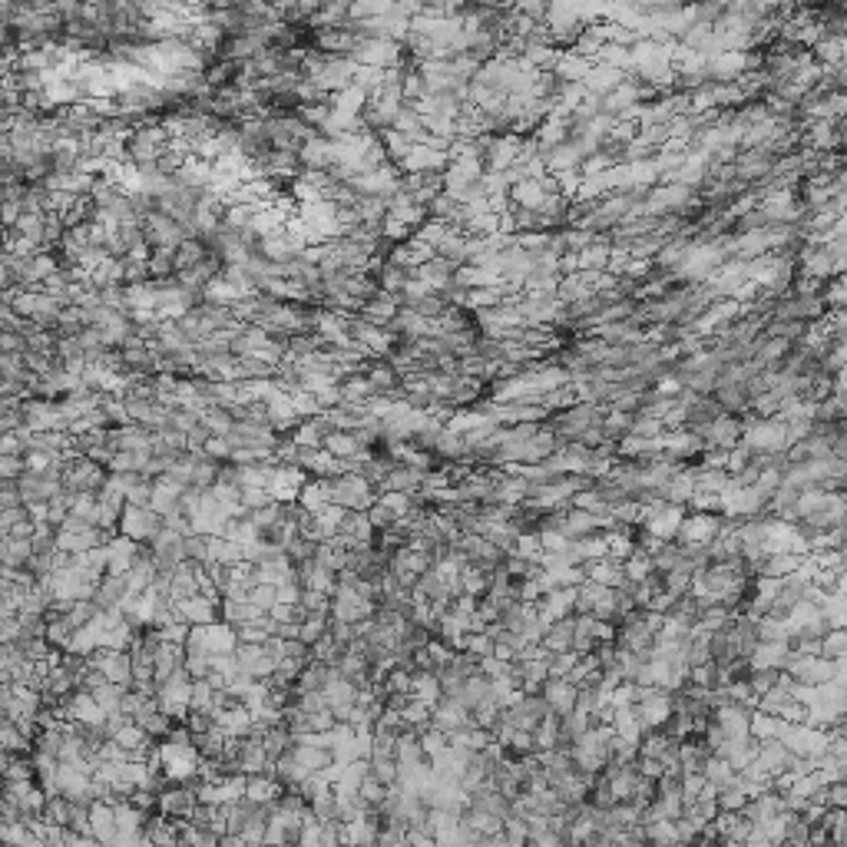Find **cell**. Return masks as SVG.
<instances>
[{
  "mask_svg": "<svg viewBox=\"0 0 847 847\" xmlns=\"http://www.w3.org/2000/svg\"><path fill=\"white\" fill-rule=\"evenodd\" d=\"M163 526H166V517L159 510H152V507H136V503H126L123 520H120V533L133 536L136 543H152V540L163 533Z\"/></svg>",
  "mask_w": 847,
  "mask_h": 847,
  "instance_id": "1",
  "label": "cell"
},
{
  "mask_svg": "<svg viewBox=\"0 0 847 847\" xmlns=\"http://www.w3.org/2000/svg\"><path fill=\"white\" fill-rule=\"evenodd\" d=\"M351 56H355L358 64L378 66V70H394V66L404 64L401 44H398V40H388V37H361Z\"/></svg>",
  "mask_w": 847,
  "mask_h": 847,
  "instance_id": "2",
  "label": "cell"
},
{
  "mask_svg": "<svg viewBox=\"0 0 847 847\" xmlns=\"http://www.w3.org/2000/svg\"><path fill=\"white\" fill-rule=\"evenodd\" d=\"M450 166V152L434 146V142H414V150L404 156L398 169L401 173H444Z\"/></svg>",
  "mask_w": 847,
  "mask_h": 847,
  "instance_id": "3",
  "label": "cell"
},
{
  "mask_svg": "<svg viewBox=\"0 0 847 847\" xmlns=\"http://www.w3.org/2000/svg\"><path fill=\"white\" fill-rule=\"evenodd\" d=\"M222 599H209L202 593L189 599H175V609H179V620L189 622V626H206V622L222 620V609H218Z\"/></svg>",
  "mask_w": 847,
  "mask_h": 847,
  "instance_id": "4",
  "label": "cell"
},
{
  "mask_svg": "<svg viewBox=\"0 0 847 847\" xmlns=\"http://www.w3.org/2000/svg\"><path fill=\"white\" fill-rule=\"evenodd\" d=\"M136 556H140V543L126 533H116L107 543V573L126 576L136 563Z\"/></svg>",
  "mask_w": 847,
  "mask_h": 847,
  "instance_id": "5",
  "label": "cell"
},
{
  "mask_svg": "<svg viewBox=\"0 0 847 847\" xmlns=\"http://www.w3.org/2000/svg\"><path fill=\"white\" fill-rule=\"evenodd\" d=\"M298 159H302L304 169H331V163H335V142H331V136L315 133L298 150Z\"/></svg>",
  "mask_w": 847,
  "mask_h": 847,
  "instance_id": "6",
  "label": "cell"
},
{
  "mask_svg": "<svg viewBox=\"0 0 847 847\" xmlns=\"http://www.w3.org/2000/svg\"><path fill=\"white\" fill-rule=\"evenodd\" d=\"M173 599H189V596H196L199 589H202V563H196V560H183V563L175 566L173 573Z\"/></svg>",
  "mask_w": 847,
  "mask_h": 847,
  "instance_id": "7",
  "label": "cell"
},
{
  "mask_svg": "<svg viewBox=\"0 0 847 847\" xmlns=\"http://www.w3.org/2000/svg\"><path fill=\"white\" fill-rule=\"evenodd\" d=\"M398 312H401V298L394 292H384L381 288L374 298H368L364 302V308H361V315L368 318V321H374V325H381V328H388L398 318Z\"/></svg>",
  "mask_w": 847,
  "mask_h": 847,
  "instance_id": "8",
  "label": "cell"
},
{
  "mask_svg": "<svg viewBox=\"0 0 847 847\" xmlns=\"http://www.w3.org/2000/svg\"><path fill=\"white\" fill-rule=\"evenodd\" d=\"M90 821H93V834L99 837V844H116V837H120V821H116V804H109V801H93V811H90Z\"/></svg>",
  "mask_w": 847,
  "mask_h": 847,
  "instance_id": "9",
  "label": "cell"
},
{
  "mask_svg": "<svg viewBox=\"0 0 847 847\" xmlns=\"http://www.w3.org/2000/svg\"><path fill=\"white\" fill-rule=\"evenodd\" d=\"M126 596H130V583H126V576L107 573L103 579H99L97 593H93V603H97L99 609H109V606H123Z\"/></svg>",
  "mask_w": 847,
  "mask_h": 847,
  "instance_id": "10",
  "label": "cell"
},
{
  "mask_svg": "<svg viewBox=\"0 0 847 847\" xmlns=\"http://www.w3.org/2000/svg\"><path fill=\"white\" fill-rule=\"evenodd\" d=\"M298 503H302L308 513H321L328 510L335 500H331V483H328V477H315L308 480L302 487V493H298Z\"/></svg>",
  "mask_w": 847,
  "mask_h": 847,
  "instance_id": "11",
  "label": "cell"
},
{
  "mask_svg": "<svg viewBox=\"0 0 847 847\" xmlns=\"http://www.w3.org/2000/svg\"><path fill=\"white\" fill-rule=\"evenodd\" d=\"M285 791V784L275 778V774H249V788H245V798L255 804H272L278 801V794Z\"/></svg>",
  "mask_w": 847,
  "mask_h": 847,
  "instance_id": "12",
  "label": "cell"
},
{
  "mask_svg": "<svg viewBox=\"0 0 847 847\" xmlns=\"http://www.w3.org/2000/svg\"><path fill=\"white\" fill-rule=\"evenodd\" d=\"M411 696L421 698V702H427V706L434 708L437 702H441V696H444L437 672H431V669H417L411 679Z\"/></svg>",
  "mask_w": 847,
  "mask_h": 847,
  "instance_id": "13",
  "label": "cell"
},
{
  "mask_svg": "<svg viewBox=\"0 0 847 847\" xmlns=\"http://www.w3.org/2000/svg\"><path fill=\"white\" fill-rule=\"evenodd\" d=\"M33 540H17V536H4V569H27L33 560Z\"/></svg>",
  "mask_w": 847,
  "mask_h": 847,
  "instance_id": "14",
  "label": "cell"
},
{
  "mask_svg": "<svg viewBox=\"0 0 847 847\" xmlns=\"http://www.w3.org/2000/svg\"><path fill=\"white\" fill-rule=\"evenodd\" d=\"M381 136V142H384V150H388V159L391 163H401L404 156L414 150V140L407 136V133H401V130H384V133H378Z\"/></svg>",
  "mask_w": 847,
  "mask_h": 847,
  "instance_id": "15",
  "label": "cell"
},
{
  "mask_svg": "<svg viewBox=\"0 0 847 847\" xmlns=\"http://www.w3.org/2000/svg\"><path fill=\"white\" fill-rule=\"evenodd\" d=\"M341 655H345V646L331 636V632H325L321 639L312 646V663H328V665H338L341 663Z\"/></svg>",
  "mask_w": 847,
  "mask_h": 847,
  "instance_id": "16",
  "label": "cell"
},
{
  "mask_svg": "<svg viewBox=\"0 0 847 847\" xmlns=\"http://www.w3.org/2000/svg\"><path fill=\"white\" fill-rule=\"evenodd\" d=\"M368 99H371V93H364L361 87H355V83H351V87L331 93V107L348 109V113H361V109L368 107Z\"/></svg>",
  "mask_w": 847,
  "mask_h": 847,
  "instance_id": "17",
  "label": "cell"
},
{
  "mask_svg": "<svg viewBox=\"0 0 847 847\" xmlns=\"http://www.w3.org/2000/svg\"><path fill=\"white\" fill-rule=\"evenodd\" d=\"M325 447L335 457H341V460H348V457H355V454H361V450H364V447L358 444L355 431H335V434L325 441Z\"/></svg>",
  "mask_w": 847,
  "mask_h": 847,
  "instance_id": "18",
  "label": "cell"
},
{
  "mask_svg": "<svg viewBox=\"0 0 847 847\" xmlns=\"http://www.w3.org/2000/svg\"><path fill=\"white\" fill-rule=\"evenodd\" d=\"M371 774L381 778L384 784H394L401 778V761H398V755H371Z\"/></svg>",
  "mask_w": 847,
  "mask_h": 847,
  "instance_id": "19",
  "label": "cell"
},
{
  "mask_svg": "<svg viewBox=\"0 0 847 847\" xmlns=\"http://www.w3.org/2000/svg\"><path fill=\"white\" fill-rule=\"evenodd\" d=\"M209 543H212V533H189L185 536V560H196V563H206L209 560Z\"/></svg>",
  "mask_w": 847,
  "mask_h": 847,
  "instance_id": "20",
  "label": "cell"
},
{
  "mask_svg": "<svg viewBox=\"0 0 847 847\" xmlns=\"http://www.w3.org/2000/svg\"><path fill=\"white\" fill-rule=\"evenodd\" d=\"M388 791H391V784H384L381 778H374V774H368V778L361 782V788H358V794L371 804V808H378V804L388 798Z\"/></svg>",
  "mask_w": 847,
  "mask_h": 847,
  "instance_id": "21",
  "label": "cell"
},
{
  "mask_svg": "<svg viewBox=\"0 0 847 847\" xmlns=\"http://www.w3.org/2000/svg\"><path fill=\"white\" fill-rule=\"evenodd\" d=\"M272 490L265 487H242V507L245 510H255V507H265V503H272Z\"/></svg>",
  "mask_w": 847,
  "mask_h": 847,
  "instance_id": "22",
  "label": "cell"
},
{
  "mask_svg": "<svg viewBox=\"0 0 847 847\" xmlns=\"http://www.w3.org/2000/svg\"><path fill=\"white\" fill-rule=\"evenodd\" d=\"M249 599H255L261 609H272L275 603H278V586H275V583H255Z\"/></svg>",
  "mask_w": 847,
  "mask_h": 847,
  "instance_id": "23",
  "label": "cell"
},
{
  "mask_svg": "<svg viewBox=\"0 0 847 847\" xmlns=\"http://www.w3.org/2000/svg\"><path fill=\"white\" fill-rule=\"evenodd\" d=\"M27 470H30L27 467V457H0V477L21 480Z\"/></svg>",
  "mask_w": 847,
  "mask_h": 847,
  "instance_id": "24",
  "label": "cell"
},
{
  "mask_svg": "<svg viewBox=\"0 0 847 847\" xmlns=\"http://www.w3.org/2000/svg\"><path fill=\"white\" fill-rule=\"evenodd\" d=\"M27 517H30L27 503H23V507H13V510H4L0 513V530H11V526H17V523L27 520Z\"/></svg>",
  "mask_w": 847,
  "mask_h": 847,
  "instance_id": "25",
  "label": "cell"
}]
</instances>
